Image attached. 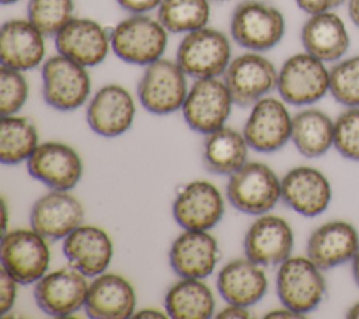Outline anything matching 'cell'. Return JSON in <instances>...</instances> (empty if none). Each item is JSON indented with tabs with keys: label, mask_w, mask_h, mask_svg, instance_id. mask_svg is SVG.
<instances>
[{
	"label": "cell",
	"mask_w": 359,
	"mask_h": 319,
	"mask_svg": "<svg viewBox=\"0 0 359 319\" xmlns=\"http://www.w3.org/2000/svg\"><path fill=\"white\" fill-rule=\"evenodd\" d=\"M111 48L123 62L147 66L158 60L167 46L168 31L158 20L132 14L111 31Z\"/></svg>",
	"instance_id": "6da1fadb"
},
{
	"label": "cell",
	"mask_w": 359,
	"mask_h": 319,
	"mask_svg": "<svg viewBox=\"0 0 359 319\" xmlns=\"http://www.w3.org/2000/svg\"><path fill=\"white\" fill-rule=\"evenodd\" d=\"M233 39L252 52L276 46L285 35L283 14L259 0H243L233 10L230 20Z\"/></svg>",
	"instance_id": "7a4b0ae2"
},
{
	"label": "cell",
	"mask_w": 359,
	"mask_h": 319,
	"mask_svg": "<svg viewBox=\"0 0 359 319\" xmlns=\"http://www.w3.org/2000/svg\"><path fill=\"white\" fill-rule=\"evenodd\" d=\"M226 195L237 211L248 215H264L282 198L280 180L269 166L247 162L230 176Z\"/></svg>",
	"instance_id": "3957f363"
},
{
	"label": "cell",
	"mask_w": 359,
	"mask_h": 319,
	"mask_svg": "<svg viewBox=\"0 0 359 319\" xmlns=\"http://www.w3.org/2000/svg\"><path fill=\"white\" fill-rule=\"evenodd\" d=\"M231 56L229 38L215 28H199L185 34L177 49V63L187 76L196 79L224 74Z\"/></svg>",
	"instance_id": "277c9868"
},
{
	"label": "cell",
	"mask_w": 359,
	"mask_h": 319,
	"mask_svg": "<svg viewBox=\"0 0 359 319\" xmlns=\"http://www.w3.org/2000/svg\"><path fill=\"white\" fill-rule=\"evenodd\" d=\"M325 289L323 270L309 257L290 256L279 264L276 292L283 306L304 316L321 304Z\"/></svg>",
	"instance_id": "5b68a950"
},
{
	"label": "cell",
	"mask_w": 359,
	"mask_h": 319,
	"mask_svg": "<svg viewBox=\"0 0 359 319\" xmlns=\"http://www.w3.org/2000/svg\"><path fill=\"white\" fill-rule=\"evenodd\" d=\"M280 98L292 105H309L330 93V69L325 62L304 52L287 58L278 72Z\"/></svg>",
	"instance_id": "8992f818"
},
{
	"label": "cell",
	"mask_w": 359,
	"mask_h": 319,
	"mask_svg": "<svg viewBox=\"0 0 359 319\" xmlns=\"http://www.w3.org/2000/svg\"><path fill=\"white\" fill-rule=\"evenodd\" d=\"M41 233L31 229H14L3 233L1 268L18 284H32L41 280L49 267L50 252Z\"/></svg>",
	"instance_id": "52a82bcc"
},
{
	"label": "cell",
	"mask_w": 359,
	"mask_h": 319,
	"mask_svg": "<svg viewBox=\"0 0 359 319\" xmlns=\"http://www.w3.org/2000/svg\"><path fill=\"white\" fill-rule=\"evenodd\" d=\"M91 91L87 67L57 53L42 65V94L48 105L59 111L81 107Z\"/></svg>",
	"instance_id": "ba28073f"
},
{
	"label": "cell",
	"mask_w": 359,
	"mask_h": 319,
	"mask_svg": "<svg viewBox=\"0 0 359 319\" xmlns=\"http://www.w3.org/2000/svg\"><path fill=\"white\" fill-rule=\"evenodd\" d=\"M187 94V74L177 60L160 58L147 65L137 84L140 104L157 115L171 114L182 108Z\"/></svg>",
	"instance_id": "9c48e42d"
},
{
	"label": "cell",
	"mask_w": 359,
	"mask_h": 319,
	"mask_svg": "<svg viewBox=\"0 0 359 319\" xmlns=\"http://www.w3.org/2000/svg\"><path fill=\"white\" fill-rule=\"evenodd\" d=\"M233 104L224 80L208 77L194 82L181 110L191 129L208 135L224 126Z\"/></svg>",
	"instance_id": "30bf717a"
},
{
	"label": "cell",
	"mask_w": 359,
	"mask_h": 319,
	"mask_svg": "<svg viewBox=\"0 0 359 319\" xmlns=\"http://www.w3.org/2000/svg\"><path fill=\"white\" fill-rule=\"evenodd\" d=\"M224 83L238 107H248L265 97L278 84L273 63L258 52H247L234 58L226 72Z\"/></svg>",
	"instance_id": "8fae6325"
},
{
	"label": "cell",
	"mask_w": 359,
	"mask_h": 319,
	"mask_svg": "<svg viewBox=\"0 0 359 319\" xmlns=\"http://www.w3.org/2000/svg\"><path fill=\"white\" fill-rule=\"evenodd\" d=\"M87 275L70 267L45 274L36 281L34 298L42 312L53 318H66L84 308L88 282Z\"/></svg>",
	"instance_id": "7c38bea8"
},
{
	"label": "cell",
	"mask_w": 359,
	"mask_h": 319,
	"mask_svg": "<svg viewBox=\"0 0 359 319\" xmlns=\"http://www.w3.org/2000/svg\"><path fill=\"white\" fill-rule=\"evenodd\" d=\"M292 118L283 101L262 97L254 104L243 129L247 145L262 153L279 150L292 136Z\"/></svg>",
	"instance_id": "4fadbf2b"
},
{
	"label": "cell",
	"mask_w": 359,
	"mask_h": 319,
	"mask_svg": "<svg viewBox=\"0 0 359 319\" xmlns=\"http://www.w3.org/2000/svg\"><path fill=\"white\" fill-rule=\"evenodd\" d=\"M28 173L50 190L69 191L83 174V162L77 152L62 142H43L27 160Z\"/></svg>",
	"instance_id": "5bb4252c"
},
{
	"label": "cell",
	"mask_w": 359,
	"mask_h": 319,
	"mask_svg": "<svg viewBox=\"0 0 359 319\" xmlns=\"http://www.w3.org/2000/svg\"><path fill=\"white\" fill-rule=\"evenodd\" d=\"M224 214V201L219 188L203 180L184 185L172 204L177 223L189 230H209L217 225Z\"/></svg>",
	"instance_id": "9a60e30c"
},
{
	"label": "cell",
	"mask_w": 359,
	"mask_h": 319,
	"mask_svg": "<svg viewBox=\"0 0 359 319\" xmlns=\"http://www.w3.org/2000/svg\"><path fill=\"white\" fill-rule=\"evenodd\" d=\"M55 46L57 53L86 67H93L107 58L111 35L94 20L73 17L55 35Z\"/></svg>",
	"instance_id": "2e32d148"
},
{
	"label": "cell",
	"mask_w": 359,
	"mask_h": 319,
	"mask_svg": "<svg viewBox=\"0 0 359 319\" xmlns=\"http://www.w3.org/2000/svg\"><path fill=\"white\" fill-rule=\"evenodd\" d=\"M293 243V230L283 218L262 215L245 232L244 254L259 266H276L290 257Z\"/></svg>",
	"instance_id": "e0dca14e"
},
{
	"label": "cell",
	"mask_w": 359,
	"mask_h": 319,
	"mask_svg": "<svg viewBox=\"0 0 359 319\" xmlns=\"http://www.w3.org/2000/svg\"><path fill=\"white\" fill-rule=\"evenodd\" d=\"M282 201L303 216L321 215L330 205L332 188L328 178L317 169L297 166L280 180Z\"/></svg>",
	"instance_id": "ac0fdd59"
},
{
	"label": "cell",
	"mask_w": 359,
	"mask_h": 319,
	"mask_svg": "<svg viewBox=\"0 0 359 319\" xmlns=\"http://www.w3.org/2000/svg\"><path fill=\"white\" fill-rule=\"evenodd\" d=\"M135 114L136 107L130 93L119 84H105L90 100L86 118L97 135L114 138L132 126Z\"/></svg>",
	"instance_id": "d6986e66"
},
{
	"label": "cell",
	"mask_w": 359,
	"mask_h": 319,
	"mask_svg": "<svg viewBox=\"0 0 359 319\" xmlns=\"http://www.w3.org/2000/svg\"><path fill=\"white\" fill-rule=\"evenodd\" d=\"M84 219L80 201L67 191L52 190L35 201L31 208V228L46 239H65Z\"/></svg>",
	"instance_id": "ffe728a7"
},
{
	"label": "cell",
	"mask_w": 359,
	"mask_h": 319,
	"mask_svg": "<svg viewBox=\"0 0 359 319\" xmlns=\"http://www.w3.org/2000/svg\"><path fill=\"white\" fill-rule=\"evenodd\" d=\"M306 250L318 268L330 270L352 261L359 250V233L346 221H330L311 232Z\"/></svg>",
	"instance_id": "44dd1931"
},
{
	"label": "cell",
	"mask_w": 359,
	"mask_h": 319,
	"mask_svg": "<svg viewBox=\"0 0 359 319\" xmlns=\"http://www.w3.org/2000/svg\"><path fill=\"white\" fill-rule=\"evenodd\" d=\"M168 259L181 278H206L219 261L217 240L208 230L185 229L172 242Z\"/></svg>",
	"instance_id": "7402d4cb"
},
{
	"label": "cell",
	"mask_w": 359,
	"mask_h": 319,
	"mask_svg": "<svg viewBox=\"0 0 359 319\" xmlns=\"http://www.w3.org/2000/svg\"><path fill=\"white\" fill-rule=\"evenodd\" d=\"M43 37L28 18L6 21L0 30L1 66L25 72L41 65L46 52Z\"/></svg>",
	"instance_id": "603a6c76"
},
{
	"label": "cell",
	"mask_w": 359,
	"mask_h": 319,
	"mask_svg": "<svg viewBox=\"0 0 359 319\" xmlns=\"http://www.w3.org/2000/svg\"><path fill=\"white\" fill-rule=\"evenodd\" d=\"M63 253L70 266L87 277L102 274L114 256L108 233L93 225H80L63 240Z\"/></svg>",
	"instance_id": "cb8c5ba5"
},
{
	"label": "cell",
	"mask_w": 359,
	"mask_h": 319,
	"mask_svg": "<svg viewBox=\"0 0 359 319\" xmlns=\"http://www.w3.org/2000/svg\"><path fill=\"white\" fill-rule=\"evenodd\" d=\"M304 51L323 62H338L351 45L344 20L334 11L310 14L300 32Z\"/></svg>",
	"instance_id": "d4e9b609"
},
{
	"label": "cell",
	"mask_w": 359,
	"mask_h": 319,
	"mask_svg": "<svg viewBox=\"0 0 359 319\" xmlns=\"http://www.w3.org/2000/svg\"><path fill=\"white\" fill-rule=\"evenodd\" d=\"M136 294L130 282L118 274H100L88 285L84 304L94 319H126L135 315Z\"/></svg>",
	"instance_id": "484cf974"
},
{
	"label": "cell",
	"mask_w": 359,
	"mask_h": 319,
	"mask_svg": "<svg viewBox=\"0 0 359 319\" xmlns=\"http://www.w3.org/2000/svg\"><path fill=\"white\" fill-rule=\"evenodd\" d=\"M216 285L227 304L248 308L262 299L268 280L259 264L245 257L227 263L220 270Z\"/></svg>",
	"instance_id": "4316f807"
},
{
	"label": "cell",
	"mask_w": 359,
	"mask_h": 319,
	"mask_svg": "<svg viewBox=\"0 0 359 319\" xmlns=\"http://www.w3.org/2000/svg\"><path fill=\"white\" fill-rule=\"evenodd\" d=\"M248 148L243 134L233 128L222 126L205 138L203 166L209 173L231 176L247 163Z\"/></svg>",
	"instance_id": "83f0119b"
},
{
	"label": "cell",
	"mask_w": 359,
	"mask_h": 319,
	"mask_svg": "<svg viewBox=\"0 0 359 319\" xmlns=\"http://www.w3.org/2000/svg\"><path fill=\"white\" fill-rule=\"evenodd\" d=\"M292 142L306 157H320L334 146V121L318 108H306L292 118Z\"/></svg>",
	"instance_id": "f1b7e54d"
},
{
	"label": "cell",
	"mask_w": 359,
	"mask_h": 319,
	"mask_svg": "<svg viewBox=\"0 0 359 319\" xmlns=\"http://www.w3.org/2000/svg\"><path fill=\"white\" fill-rule=\"evenodd\" d=\"M164 306L174 319H208L216 304L210 288L202 280L182 278L167 291Z\"/></svg>",
	"instance_id": "f546056e"
},
{
	"label": "cell",
	"mask_w": 359,
	"mask_h": 319,
	"mask_svg": "<svg viewBox=\"0 0 359 319\" xmlns=\"http://www.w3.org/2000/svg\"><path fill=\"white\" fill-rule=\"evenodd\" d=\"M35 125L24 117L1 115L0 160L3 164H18L28 160L38 146Z\"/></svg>",
	"instance_id": "4dcf8cb0"
},
{
	"label": "cell",
	"mask_w": 359,
	"mask_h": 319,
	"mask_svg": "<svg viewBox=\"0 0 359 319\" xmlns=\"http://www.w3.org/2000/svg\"><path fill=\"white\" fill-rule=\"evenodd\" d=\"M209 17V0H163L157 11V20L172 34H188L203 28Z\"/></svg>",
	"instance_id": "1f68e13d"
},
{
	"label": "cell",
	"mask_w": 359,
	"mask_h": 319,
	"mask_svg": "<svg viewBox=\"0 0 359 319\" xmlns=\"http://www.w3.org/2000/svg\"><path fill=\"white\" fill-rule=\"evenodd\" d=\"M73 0H29L27 6L28 20L46 37H55L73 18Z\"/></svg>",
	"instance_id": "d6a6232c"
},
{
	"label": "cell",
	"mask_w": 359,
	"mask_h": 319,
	"mask_svg": "<svg viewBox=\"0 0 359 319\" xmlns=\"http://www.w3.org/2000/svg\"><path fill=\"white\" fill-rule=\"evenodd\" d=\"M330 93L344 107H359V55L339 59L330 69Z\"/></svg>",
	"instance_id": "836d02e7"
},
{
	"label": "cell",
	"mask_w": 359,
	"mask_h": 319,
	"mask_svg": "<svg viewBox=\"0 0 359 319\" xmlns=\"http://www.w3.org/2000/svg\"><path fill=\"white\" fill-rule=\"evenodd\" d=\"M334 146L342 157L359 162V107H346L334 121Z\"/></svg>",
	"instance_id": "e575fe53"
},
{
	"label": "cell",
	"mask_w": 359,
	"mask_h": 319,
	"mask_svg": "<svg viewBox=\"0 0 359 319\" xmlns=\"http://www.w3.org/2000/svg\"><path fill=\"white\" fill-rule=\"evenodd\" d=\"M28 98V83L20 70L1 66L0 70V112L14 115Z\"/></svg>",
	"instance_id": "d590c367"
},
{
	"label": "cell",
	"mask_w": 359,
	"mask_h": 319,
	"mask_svg": "<svg viewBox=\"0 0 359 319\" xmlns=\"http://www.w3.org/2000/svg\"><path fill=\"white\" fill-rule=\"evenodd\" d=\"M17 281L1 268L0 273V315H6L15 302L17 297Z\"/></svg>",
	"instance_id": "8d00e7d4"
},
{
	"label": "cell",
	"mask_w": 359,
	"mask_h": 319,
	"mask_svg": "<svg viewBox=\"0 0 359 319\" xmlns=\"http://www.w3.org/2000/svg\"><path fill=\"white\" fill-rule=\"evenodd\" d=\"M297 7L304 13L317 14L324 11H334L348 0H294Z\"/></svg>",
	"instance_id": "74e56055"
},
{
	"label": "cell",
	"mask_w": 359,
	"mask_h": 319,
	"mask_svg": "<svg viewBox=\"0 0 359 319\" xmlns=\"http://www.w3.org/2000/svg\"><path fill=\"white\" fill-rule=\"evenodd\" d=\"M163 0H116V3L132 14H146L154 8H158Z\"/></svg>",
	"instance_id": "f35d334b"
},
{
	"label": "cell",
	"mask_w": 359,
	"mask_h": 319,
	"mask_svg": "<svg viewBox=\"0 0 359 319\" xmlns=\"http://www.w3.org/2000/svg\"><path fill=\"white\" fill-rule=\"evenodd\" d=\"M216 318H219V319H245V318H250V313L245 306L227 304V306L223 308L216 315Z\"/></svg>",
	"instance_id": "ab89813d"
},
{
	"label": "cell",
	"mask_w": 359,
	"mask_h": 319,
	"mask_svg": "<svg viewBox=\"0 0 359 319\" xmlns=\"http://www.w3.org/2000/svg\"><path fill=\"white\" fill-rule=\"evenodd\" d=\"M265 318H303L300 313L289 309V308H283V309H273V311H269Z\"/></svg>",
	"instance_id": "60d3db41"
},
{
	"label": "cell",
	"mask_w": 359,
	"mask_h": 319,
	"mask_svg": "<svg viewBox=\"0 0 359 319\" xmlns=\"http://www.w3.org/2000/svg\"><path fill=\"white\" fill-rule=\"evenodd\" d=\"M346 4L351 21L359 28V0H348Z\"/></svg>",
	"instance_id": "b9f144b4"
},
{
	"label": "cell",
	"mask_w": 359,
	"mask_h": 319,
	"mask_svg": "<svg viewBox=\"0 0 359 319\" xmlns=\"http://www.w3.org/2000/svg\"><path fill=\"white\" fill-rule=\"evenodd\" d=\"M135 318H167L168 315H164L161 311H157V309H151V308H147V309H142V311H137L135 315Z\"/></svg>",
	"instance_id": "7bdbcfd3"
},
{
	"label": "cell",
	"mask_w": 359,
	"mask_h": 319,
	"mask_svg": "<svg viewBox=\"0 0 359 319\" xmlns=\"http://www.w3.org/2000/svg\"><path fill=\"white\" fill-rule=\"evenodd\" d=\"M352 275H353L356 285L359 287V250L355 254V257L352 259Z\"/></svg>",
	"instance_id": "ee69618b"
},
{
	"label": "cell",
	"mask_w": 359,
	"mask_h": 319,
	"mask_svg": "<svg viewBox=\"0 0 359 319\" xmlns=\"http://www.w3.org/2000/svg\"><path fill=\"white\" fill-rule=\"evenodd\" d=\"M346 318L349 319H359V301L355 302L346 312Z\"/></svg>",
	"instance_id": "f6af8a7d"
},
{
	"label": "cell",
	"mask_w": 359,
	"mask_h": 319,
	"mask_svg": "<svg viewBox=\"0 0 359 319\" xmlns=\"http://www.w3.org/2000/svg\"><path fill=\"white\" fill-rule=\"evenodd\" d=\"M6 225H7V207L6 202L3 201V229L6 232Z\"/></svg>",
	"instance_id": "bcb514c9"
},
{
	"label": "cell",
	"mask_w": 359,
	"mask_h": 319,
	"mask_svg": "<svg viewBox=\"0 0 359 319\" xmlns=\"http://www.w3.org/2000/svg\"><path fill=\"white\" fill-rule=\"evenodd\" d=\"M1 1V4H14V3H17L18 0H0Z\"/></svg>",
	"instance_id": "7dc6e473"
},
{
	"label": "cell",
	"mask_w": 359,
	"mask_h": 319,
	"mask_svg": "<svg viewBox=\"0 0 359 319\" xmlns=\"http://www.w3.org/2000/svg\"><path fill=\"white\" fill-rule=\"evenodd\" d=\"M215 1H226V0H215Z\"/></svg>",
	"instance_id": "c3c4849f"
}]
</instances>
